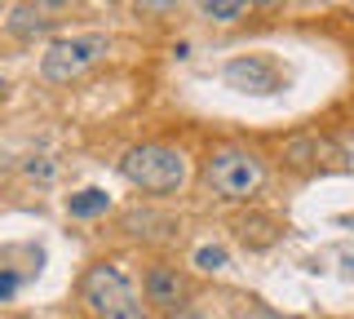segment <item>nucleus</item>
I'll list each match as a JSON object with an SVG mask.
<instances>
[{
    "instance_id": "nucleus-6",
    "label": "nucleus",
    "mask_w": 354,
    "mask_h": 319,
    "mask_svg": "<svg viewBox=\"0 0 354 319\" xmlns=\"http://www.w3.org/2000/svg\"><path fill=\"white\" fill-rule=\"evenodd\" d=\"M53 9L49 5H14L9 9V31L14 36H36V31H49L53 27Z\"/></svg>"
},
{
    "instance_id": "nucleus-4",
    "label": "nucleus",
    "mask_w": 354,
    "mask_h": 319,
    "mask_svg": "<svg viewBox=\"0 0 354 319\" xmlns=\"http://www.w3.org/2000/svg\"><path fill=\"white\" fill-rule=\"evenodd\" d=\"M106 49H111L106 36H97V31H88V36H62L44 49L40 75L49 84H71V80H80L88 67H97V62L106 58Z\"/></svg>"
},
{
    "instance_id": "nucleus-14",
    "label": "nucleus",
    "mask_w": 354,
    "mask_h": 319,
    "mask_svg": "<svg viewBox=\"0 0 354 319\" xmlns=\"http://www.w3.org/2000/svg\"><path fill=\"white\" fill-rule=\"evenodd\" d=\"M5 89H9V84H5V75H0V98H5Z\"/></svg>"
},
{
    "instance_id": "nucleus-9",
    "label": "nucleus",
    "mask_w": 354,
    "mask_h": 319,
    "mask_svg": "<svg viewBox=\"0 0 354 319\" xmlns=\"http://www.w3.org/2000/svg\"><path fill=\"white\" fill-rule=\"evenodd\" d=\"M324 142H319V138H292V142H288V147H283V156L288 160H292V164H319V156H324Z\"/></svg>"
},
{
    "instance_id": "nucleus-2",
    "label": "nucleus",
    "mask_w": 354,
    "mask_h": 319,
    "mask_svg": "<svg viewBox=\"0 0 354 319\" xmlns=\"http://www.w3.org/2000/svg\"><path fill=\"white\" fill-rule=\"evenodd\" d=\"M80 302H84V311L93 319H147L133 280L115 266V262H97V266L84 271Z\"/></svg>"
},
{
    "instance_id": "nucleus-1",
    "label": "nucleus",
    "mask_w": 354,
    "mask_h": 319,
    "mask_svg": "<svg viewBox=\"0 0 354 319\" xmlns=\"http://www.w3.org/2000/svg\"><path fill=\"white\" fill-rule=\"evenodd\" d=\"M120 173L124 182H133L147 195H173L182 191L186 178H191V164L177 147H164V142H142V147H129L124 160H120Z\"/></svg>"
},
{
    "instance_id": "nucleus-12",
    "label": "nucleus",
    "mask_w": 354,
    "mask_h": 319,
    "mask_svg": "<svg viewBox=\"0 0 354 319\" xmlns=\"http://www.w3.org/2000/svg\"><path fill=\"white\" fill-rule=\"evenodd\" d=\"M239 319H283L279 311H270V306H248V311H243Z\"/></svg>"
},
{
    "instance_id": "nucleus-7",
    "label": "nucleus",
    "mask_w": 354,
    "mask_h": 319,
    "mask_svg": "<svg viewBox=\"0 0 354 319\" xmlns=\"http://www.w3.org/2000/svg\"><path fill=\"white\" fill-rule=\"evenodd\" d=\"M243 75H252V80H257V93H270L274 89V71L266 67V62H257V58L230 62V80H243Z\"/></svg>"
},
{
    "instance_id": "nucleus-8",
    "label": "nucleus",
    "mask_w": 354,
    "mask_h": 319,
    "mask_svg": "<svg viewBox=\"0 0 354 319\" xmlns=\"http://www.w3.org/2000/svg\"><path fill=\"white\" fill-rule=\"evenodd\" d=\"M111 208V195L97 191V186H88V191L71 195V217H93V213H106Z\"/></svg>"
},
{
    "instance_id": "nucleus-11",
    "label": "nucleus",
    "mask_w": 354,
    "mask_h": 319,
    "mask_svg": "<svg viewBox=\"0 0 354 319\" xmlns=\"http://www.w3.org/2000/svg\"><path fill=\"white\" fill-rule=\"evenodd\" d=\"M195 266H204V271H221V266H226V248H199L195 253Z\"/></svg>"
},
{
    "instance_id": "nucleus-10",
    "label": "nucleus",
    "mask_w": 354,
    "mask_h": 319,
    "mask_svg": "<svg viewBox=\"0 0 354 319\" xmlns=\"http://www.w3.org/2000/svg\"><path fill=\"white\" fill-rule=\"evenodd\" d=\"M199 9H204V18H213V23H235V18L248 14L243 0H208V5H199Z\"/></svg>"
},
{
    "instance_id": "nucleus-5",
    "label": "nucleus",
    "mask_w": 354,
    "mask_h": 319,
    "mask_svg": "<svg viewBox=\"0 0 354 319\" xmlns=\"http://www.w3.org/2000/svg\"><path fill=\"white\" fill-rule=\"evenodd\" d=\"M142 289H147V302L160 306V311H182L186 297H191V284L177 266H151Z\"/></svg>"
},
{
    "instance_id": "nucleus-3",
    "label": "nucleus",
    "mask_w": 354,
    "mask_h": 319,
    "mask_svg": "<svg viewBox=\"0 0 354 319\" xmlns=\"http://www.w3.org/2000/svg\"><path fill=\"white\" fill-rule=\"evenodd\" d=\"M204 178L221 200H248L266 182V164H261V156H252V151H243V147H221V151L208 156Z\"/></svg>"
},
{
    "instance_id": "nucleus-13",
    "label": "nucleus",
    "mask_w": 354,
    "mask_h": 319,
    "mask_svg": "<svg viewBox=\"0 0 354 319\" xmlns=\"http://www.w3.org/2000/svg\"><path fill=\"white\" fill-rule=\"evenodd\" d=\"M14 289H18V275H14V271H5V275H0V302H5V297L14 293Z\"/></svg>"
}]
</instances>
